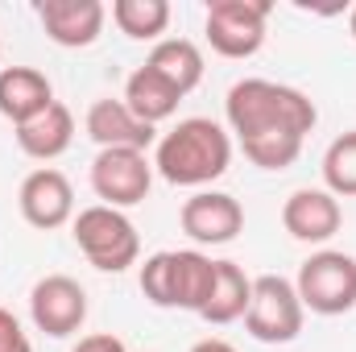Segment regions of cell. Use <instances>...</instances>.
<instances>
[{
	"label": "cell",
	"mask_w": 356,
	"mask_h": 352,
	"mask_svg": "<svg viewBox=\"0 0 356 352\" xmlns=\"http://www.w3.org/2000/svg\"><path fill=\"white\" fill-rule=\"evenodd\" d=\"M340 199L332 191H315V186H302L286 199L282 207V224L294 241H307V245H323L340 232Z\"/></svg>",
	"instance_id": "8fae6325"
},
{
	"label": "cell",
	"mask_w": 356,
	"mask_h": 352,
	"mask_svg": "<svg viewBox=\"0 0 356 352\" xmlns=\"http://www.w3.org/2000/svg\"><path fill=\"white\" fill-rule=\"evenodd\" d=\"M302 307H311L315 315H344L356 307V257L340 249H323L315 257H307L294 282Z\"/></svg>",
	"instance_id": "277c9868"
},
{
	"label": "cell",
	"mask_w": 356,
	"mask_h": 352,
	"mask_svg": "<svg viewBox=\"0 0 356 352\" xmlns=\"http://www.w3.org/2000/svg\"><path fill=\"white\" fill-rule=\"evenodd\" d=\"M71 141H75V116H71V108L58 104V99H54L46 112H38L33 120L17 125V145H21V154H29V158H38V162H50V158L67 154Z\"/></svg>",
	"instance_id": "5bb4252c"
},
{
	"label": "cell",
	"mask_w": 356,
	"mask_h": 352,
	"mask_svg": "<svg viewBox=\"0 0 356 352\" xmlns=\"http://www.w3.org/2000/svg\"><path fill=\"white\" fill-rule=\"evenodd\" d=\"M182 232L199 245H228L245 228V207L224 191H199L182 203Z\"/></svg>",
	"instance_id": "9c48e42d"
},
{
	"label": "cell",
	"mask_w": 356,
	"mask_h": 352,
	"mask_svg": "<svg viewBox=\"0 0 356 352\" xmlns=\"http://www.w3.org/2000/svg\"><path fill=\"white\" fill-rule=\"evenodd\" d=\"M323 182H327V191L340 199H353L356 195V129L353 133H340L332 145H327V154H323Z\"/></svg>",
	"instance_id": "44dd1931"
},
{
	"label": "cell",
	"mask_w": 356,
	"mask_h": 352,
	"mask_svg": "<svg viewBox=\"0 0 356 352\" xmlns=\"http://www.w3.org/2000/svg\"><path fill=\"white\" fill-rule=\"evenodd\" d=\"M141 294L154 307H175L170 303V253H154L141 265Z\"/></svg>",
	"instance_id": "603a6c76"
},
{
	"label": "cell",
	"mask_w": 356,
	"mask_h": 352,
	"mask_svg": "<svg viewBox=\"0 0 356 352\" xmlns=\"http://www.w3.org/2000/svg\"><path fill=\"white\" fill-rule=\"evenodd\" d=\"M302 311L307 307H302L294 282L266 273V278L253 282V303L245 311V328L261 344H290L302 332Z\"/></svg>",
	"instance_id": "5b68a950"
},
{
	"label": "cell",
	"mask_w": 356,
	"mask_h": 352,
	"mask_svg": "<svg viewBox=\"0 0 356 352\" xmlns=\"http://www.w3.org/2000/svg\"><path fill=\"white\" fill-rule=\"evenodd\" d=\"M29 315H33L38 332L63 340V336H71V332L83 328V319H88V294H83V286H79L75 278L50 273V278H42V282L33 286V294H29Z\"/></svg>",
	"instance_id": "ba28073f"
},
{
	"label": "cell",
	"mask_w": 356,
	"mask_h": 352,
	"mask_svg": "<svg viewBox=\"0 0 356 352\" xmlns=\"http://www.w3.org/2000/svg\"><path fill=\"white\" fill-rule=\"evenodd\" d=\"M17 203H21V216H25L33 228L50 232V228H63V224L71 220V211H75V191H71V182H67L63 170L42 166V170H33V175L21 182Z\"/></svg>",
	"instance_id": "30bf717a"
},
{
	"label": "cell",
	"mask_w": 356,
	"mask_h": 352,
	"mask_svg": "<svg viewBox=\"0 0 356 352\" xmlns=\"http://www.w3.org/2000/svg\"><path fill=\"white\" fill-rule=\"evenodd\" d=\"M154 166L141 150H99L91 162V191L104 199V207H133L149 195Z\"/></svg>",
	"instance_id": "52a82bcc"
},
{
	"label": "cell",
	"mask_w": 356,
	"mask_h": 352,
	"mask_svg": "<svg viewBox=\"0 0 356 352\" xmlns=\"http://www.w3.org/2000/svg\"><path fill=\"white\" fill-rule=\"evenodd\" d=\"M178 104H182V95H178L162 75H154L149 67H137V71L129 75V83H124V108H129L137 120H145V125L170 120L178 112Z\"/></svg>",
	"instance_id": "e0dca14e"
},
{
	"label": "cell",
	"mask_w": 356,
	"mask_h": 352,
	"mask_svg": "<svg viewBox=\"0 0 356 352\" xmlns=\"http://www.w3.org/2000/svg\"><path fill=\"white\" fill-rule=\"evenodd\" d=\"M211 290H216V262L195 253V249H182L170 253V303L182 311H203L211 303Z\"/></svg>",
	"instance_id": "2e32d148"
},
{
	"label": "cell",
	"mask_w": 356,
	"mask_h": 352,
	"mask_svg": "<svg viewBox=\"0 0 356 352\" xmlns=\"http://www.w3.org/2000/svg\"><path fill=\"white\" fill-rule=\"evenodd\" d=\"M145 67H149L154 75H162L178 95L195 91L199 79H203V54H199V46L186 42V38H166V42H158L154 54L145 58Z\"/></svg>",
	"instance_id": "ac0fdd59"
},
{
	"label": "cell",
	"mask_w": 356,
	"mask_h": 352,
	"mask_svg": "<svg viewBox=\"0 0 356 352\" xmlns=\"http://www.w3.org/2000/svg\"><path fill=\"white\" fill-rule=\"evenodd\" d=\"M75 245L104 273L129 269V265L137 262V253H141V241H137L133 220L124 211H116V207H104V203H95V207L75 216Z\"/></svg>",
	"instance_id": "3957f363"
},
{
	"label": "cell",
	"mask_w": 356,
	"mask_h": 352,
	"mask_svg": "<svg viewBox=\"0 0 356 352\" xmlns=\"http://www.w3.org/2000/svg\"><path fill=\"white\" fill-rule=\"evenodd\" d=\"M232 133L245 137H266V133H286V137H307L319 120L315 104L298 88L269 83V79H241L224 99Z\"/></svg>",
	"instance_id": "6da1fadb"
},
{
	"label": "cell",
	"mask_w": 356,
	"mask_h": 352,
	"mask_svg": "<svg viewBox=\"0 0 356 352\" xmlns=\"http://www.w3.org/2000/svg\"><path fill=\"white\" fill-rule=\"evenodd\" d=\"M50 104H54V88L42 71H33V67H4L0 71V116H8L13 125L33 120Z\"/></svg>",
	"instance_id": "9a60e30c"
},
{
	"label": "cell",
	"mask_w": 356,
	"mask_h": 352,
	"mask_svg": "<svg viewBox=\"0 0 356 352\" xmlns=\"http://www.w3.org/2000/svg\"><path fill=\"white\" fill-rule=\"evenodd\" d=\"M38 17H42L46 38L67 46V50L91 46L104 29V4L99 0H42Z\"/></svg>",
	"instance_id": "7c38bea8"
},
{
	"label": "cell",
	"mask_w": 356,
	"mask_h": 352,
	"mask_svg": "<svg viewBox=\"0 0 356 352\" xmlns=\"http://www.w3.org/2000/svg\"><path fill=\"white\" fill-rule=\"evenodd\" d=\"M241 150H245V158H249L253 166H261V170H286V166H294L302 141H298V137H286V133H266V137H245Z\"/></svg>",
	"instance_id": "7402d4cb"
},
{
	"label": "cell",
	"mask_w": 356,
	"mask_h": 352,
	"mask_svg": "<svg viewBox=\"0 0 356 352\" xmlns=\"http://www.w3.org/2000/svg\"><path fill=\"white\" fill-rule=\"evenodd\" d=\"M348 25H353V38H356V8H353V17H348Z\"/></svg>",
	"instance_id": "4316f807"
},
{
	"label": "cell",
	"mask_w": 356,
	"mask_h": 352,
	"mask_svg": "<svg viewBox=\"0 0 356 352\" xmlns=\"http://www.w3.org/2000/svg\"><path fill=\"white\" fill-rule=\"evenodd\" d=\"M191 352H236V349H232L228 340H199Z\"/></svg>",
	"instance_id": "484cf974"
},
{
	"label": "cell",
	"mask_w": 356,
	"mask_h": 352,
	"mask_svg": "<svg viewBox=\"0 0 356 352\" xmlns=\"http://www.w3.org/2000/svg\"><path fill=\"white\" fill-rule=\"evenodd\" d=\"M71 352H124V344L116 336H108V332H95V336H83Z\"/></svg>",
	"instance_id": "d4e9b609"
},
{
	"label": "cell",
	"mask_w": 356,
	"mask_h": 352,
	"mask_svg": "<svg viewBox=\"0 0 356 352\" xmlns=\"http://www.w3.org/2000/svg\"><path fill=\"white\" fill-rule=\"evenodd\" d=\"M249 303H253V282L245 278V269L236 262H216V290H211V303L199 311L207 323H236V319H245V311H249Z\"/></svg>",
	"instance_id": "d6986e66"
},
{
	"label": "cell",
	"mask_w": 356,
	"mask_h": 352,
	"mask_svg": "<svg viewBox=\"0 0 356 352\" xmlns=\"http://www.w3.org/2000/svg\"><path fill=\"white\" fill-rule=\"evenodd\" d=\"M112 21H116V29L124 38L154 42L170 25V4L166 0H116L112 4Z\"/></svg>",
	"instance_id": "ffe728a7"
},
{
	"label": "cell",
	"mask_w": 356,
	"mask_h": 352,
	"mask_svg": "<svg viewBox=\"0 0 356 352\" xmlns=\"http://www.w3.org/2000/svg\"><path fill=\"white\" fill-rule=\"evenodd\" d=\"M269 0H211L207 4V42L224 58H249L266 42Z\"/></svg>",
	"instance_id": "8992f818"
},
{
	"label": "cell",
	"mask_w": 356,
	"mask_h": 352,
	"mask_svg": "<svg viewBox=\"0 0 356 352\" xmlns=\"http://www.w3.org/2000/svg\"><path fill=\"white\" fill-rule=\"evenodd\" d=\"M0 352H33L25 332H21V323H17V315L4 311V307H0Z\"/></svg>",
	"instance_id": "cb8c5ba5"
},
{
	"label": "cell",
	"mask_w": 356,
	"mask_h": 352,
	"mask_svg": "<svg viewBox=\"0 0 356 352\" xmlns=\"http://www.w3.org/2000/svg\"><path fill=\"white\" fill-rule=\"evenodd\" d=\"M88 137L99 150H149L154 145V125L137 120L124 99H95L88 108Z\"/></svg>",
	"instance_id": "4fadbf2b"
},
{
	"label": "cell",
	"mask_w": 356,
	"mask_h": 352,
	"mask_svg": "<svg viewBox=\"0 0 356 352\" xmlns=\"http://www.w3.org/2000/svg\"><path fill=\"white\" fill-rule=\"evenodd\" d=\"M228 162H232V141L207 116L178 120L158 141V158H154L158 175L166 182H175V186H203V182L224 175Z\"/></svg>",
	"instance_id": "7a4b0ae2"
}]
</instances>
